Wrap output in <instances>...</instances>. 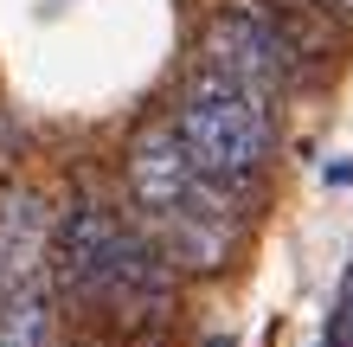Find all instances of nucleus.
Instances as JSON below:
<instances>
[{"instance_id":"f03ea898","label":"nucleus","mask_w":353,"mask_h":347,"mask_svg":"<svg viewBox=\"0 0 353 347\" xmlns=\"http://www.w3.org/2000/svg\"><path fill=\"white\" fill-rule=\"evenodd\" d=\"M129 199L141 206V219H161V212H193L205 226H225L238 199L205 180L193 168V155L180 148L174 122H148L135 141H129Z\"/></svg>"},{"instance_id":"7ed1b4c3","label":"nucleus","mask_w":353,"mask_h":347,"mask_svg":"<svg viewBox=\"0 0 353 347\" xmlns=\"http://www.w3.org/2000/svg\"><path fill=\"white\" fill-rule=\"evenodd\" d=\"M199 58L219 65L225 77H238V84H251L257 97H270V103L302 77V58L289 52L283 32L270 26L263 13H251L244 0L212 7V19H205V32H199Z\"/></svg>"},{"instance_id":"6e6552de","label":"nucleus","mask_w":353,"mask_h":347,"mask_svg":"<svg viewBox=\"0 0 353 347\" xmlns=\"http://www.w3.org/2000/svg\"><path fill=\"white\" fill-rule=\"evenodd\" d=\"M205 347H238V341H232V335H212V341H205Z\"/></svg>"},{"instance_id":"f257e3e1","label":"nucleus","mask_w":353,"mask_h":347,"mask_svg":"<svg viewBox=\"0 0 353 347\" xmlns=\"http://www.w3.org/2000/svg\"><path fill=\"white\" fill-rule=\"evenodd\" d=\"M174 135H180V148L193 155V168L238 199V193H251L263 180L270 155H276V103L257 97L251 84H238V77H225L219 65L193 58L186 90H180Z\"/></svg>"},{"instance_id":"39448f33","label":"nucleus","mask_w":353,"mask_h":347,"mask_svg":"<svg viewBox=\"0 0 353 347\" xmlns=\"http://www.w3.org/2000/svg\"><path fill=\"white\" fill-rule=\"evenodd\" d=\"M46 199L39 193H13L7 212H0V290H13V283H26L46 270Z\"/></svg>"},{"instance_id":"423d86ee","label":"nucleus","mask_w":353,"mask_h":347,"mask_svg":"<svg viewBox=\"0 0 353 347\" xmlns=\"http://www.w3.org/2000/svg\"><path fill=\"white\" fill-rule=\"evenodd\" d=\"M0 347H52V283H46V270L0 290Z\"/></svg>"},{"instance_id":"1a4fd4ad","label":"nucleus","mask_w":353,"mask_h":347,"mask_svg":"<svg viewBox=\"0 0 353 347\" xmlns=\"http://www.w3.org/2000/svg\"><path fill=\"white\" fill-rule=\"evenodd\" d=\"M327 7H341V13H353V0H327Z\"/></svg>"},{"instance_id":"0eeeda50","label":"nucleus","mask_w":353,"mask_h":347,"mask_svg":"<svg viewBox=\"0 0 353 347\" xmlns=\"http://www.w3.org/2000/svg\"><path fill=\"white\" fill-rule=\"evenodd\" d=\"M334 347H353V264H347V283L334 302Z\"/></svg>"},{"instance_id":"20e7f679","label":"nucleus","mask_w":353,"mask_h":347,"mask_svg":"<svg viewBox=\"0 0 353 347\" xmlns=\"http://www.w3.org/2000/svg\"><path fill=\"white\" fill-rule=\"evenodd\" d=\"M116 238H122V219L110 206H97V199L71 206L58 219V232L46 238V283L58 296H90L103 283V270H110Z\"/></svg>"}]
</instances>
